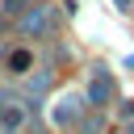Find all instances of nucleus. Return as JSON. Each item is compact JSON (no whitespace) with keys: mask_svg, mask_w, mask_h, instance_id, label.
Listing matches in <instances>:
<instances>
[{"mask_svg":"<svg viewBox=\"0 0 134 134\" xmlns=\"http://www.w3.org/2000/svg\"><path fill=\"white\" fill-rule=\"evenodd\" d=\"M109 92H113V80H109V71L96 67V75H92V84H88V105H105Z\"/></svg>","mask_w":134,"mask_h":134,"instance_id":"f257e3e1","label":"nucleus"},{"mask_svg":"<svg viewBox=\"0 0 134 134\" xmlns=\"http://www.w3.org/2000/svg\"><path fill=\"white\" fill-rule=\"evenodd\" d=\"M50 21H54V8H42V13H34V17H25V29H29V34H42V29L50 25Z\"/></svg>","mask_w":134,"mask_h":134,"instance_id":"f03ea898","label":"nucleus"},{"mask_svg":"<svg viewBox=\"0 0 134 134\" xmlns=\"http://www.w3.org/2000/svg\"><path fill=\"white\" fill-rule=\"evenodd\" d=\"M71 117H75V96H67V100L54 109V121H71Z\"/></svg>","mask_w":134,"mask_h":134,"instance_id":"7ed1b4c3","label":"nucleus"},{"mask_svg":"<svg viewBox=\"0 0 134 134\" xmlns=\"http://www.w3.org/2000/svg\"><path fill=\"white\" fill-rule=\"evenodd\" d=\"M8 63H13V67H17V71H25V67H29V54H25V50H17V54H13V59H8Z\"/></svg>","mask_w":134,"mask_h":134,"instance_id":"20e7f679","label":"nucleus"},{"mask_svg":"<svg viewBox=\"0 0 134 134\" xmlns=\"http://www.w3.org/2000/svg\"><path fill=\"white\" fill-rule=\"evenodd\" d=\"M4 8H8V13H21V8H25V0H4Z\"/></svg>","mask_w":134,"mask_h":134,"instance_id":"39448f33","label":"nucleus"},{"mask_svg":"<svg viewBox=\"0 0 134 134\" xmlns=\"http://www.w3.org/2000/svg\"><path fill=\"white\" fill-rule=\"evenodd\" d=\"M126 134H134V126H130V130H126Z\"/></svg>","mask_w":134,"mask_h":134,"instance_id":"423d86ee","label":"nucleus"},{"mask_svg":"<svg viewBox=\"0 0 134 134\" xmlns=\"http://www.w3.org/2000/svg\"><path fill=\"white\" fill-rule=\"evenodd\" d=\"M117 4H126V0H117Z\"/></svg>","mask_w":134,"mask_h":134,"instance_id":"0eeeda50","label":"nucleus"}]
</instances>
